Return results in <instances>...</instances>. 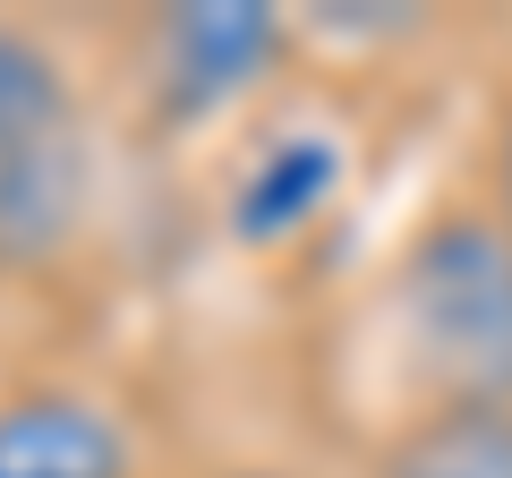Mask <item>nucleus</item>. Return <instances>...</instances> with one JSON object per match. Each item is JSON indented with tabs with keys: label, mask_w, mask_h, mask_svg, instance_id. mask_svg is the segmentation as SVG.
I'll return each instance as SVG.
<instances>
[{
	"label": "nucleus",
	"mask_w": 512,
	"mask_h": 478,
	"mask_svg": "<svg viewBox=\"0 0 512 478\" xmlns=\"http://www.w3.org/2000/svg\"><path fill=\"white\" fill-rule=\"evenodd\" d=\"M376 299L410 402H512V222L478 188L402 222Z\"/></svg>",
	"instance_id": "obj_1"
},
{
	"label": "nucleus",
	"mask_w": 512,
	"mask_h": 478,
	"mask_svg": "<svg viewBox=\"0 0 512 478\" xmlns=\"http://www.w3.org/2000/svg\"><path fill=\"white\" fill-rule=\"evenodd\" d=\"M103 197L86 77L43 26L0 18V282L60 274Z\"/></svg>",
	"instance_id": "obj_2"
},
{
	"label": "nucleus",
	"mask_w": 512,
	"mask_h": 478,
	"mask_svg": "<svg viewBox=\"0 0 512 478\" xmlns=\"http://www.w3.org/2000/svg\"><path fill=\"white\" fill-rule=\"evenodd\" d=\"M291 60V26L274 9H231V0H197V9H154L146 18V103L154 120H222L239 111L265 77Z\"/></svg>",
	"instance_id": "obj_3"
},
{
	"label": "nucleus",
	"mask_w": 512,
	"mask_h": 478,
	"mask_svg": "<svg viewBox=\"0 0 512 478\" xmlns=\"http://www.w3.org/2000/svg\"><path fill=\"white\" fill-rule=\"evenodd\" d=\"M0 478H146V444L103 385L26 368L0 385Z\"/></svg>",
	"instance_id": "obj_4"
},
{
	"label": "nucleus",
	"mask_w": 512,
	"mask_h": 478,
	"mask_svg": "<svg viewBox=\"0 0 512 478\" xmlns=\"http://www.w3.org/2000/svg\"><path fill=\"white\" fill-rule=\"evenodd\" d=\"M367 478H512V402H402Z\"/></svg>",
	"instance_id": "obj_5"
},
{
	"label": "nucleus",
	"mask_w": 512,
	"mask_h": 478,
	"mask_svg": "<svg viewBox=\"0 0 512 478\" xmlns=\"http://www.w3.org/2000/svg\"><path fill=\"white\" fill-rule=\"evenodd\" d=\"M333 180H342V163H333L325 137H282V146H265L248 171H239V188H231V231H239V239H282V231H299V222H316V205L333 197Z\"/></svg>",
	"instance_id": "obj_6"
},
{
	"label": "nucleus",
	"mask_w": 512,
	"mask_h": 478,
	"mask_svg": "<svg viewBox=\"0 0 512 478\" xmlns=\"http://www.w3.org/2000/svg\"><path fill=\"white\" fill-rule=\"evenodd\" d=\"M470 188L512 222V77L487 94V120H478V180Z\"/></svg>",
	"instance_id": "obj_7"
},
{
	"label": "nucleus",
	"mask_w": 512,
	"mask_h": 478,
	"mask_svg": "<svg viewBox=\"0 0 512 478\" xmlns=\"http://www.w3.org/2000/svg\"><path fill=\"white\" fill-rule=\"evenodd\" d=\"M205 478H308L299 461H214Z\"/></svg>",
	"instance_id": "obj_8"
}]
</instances>
